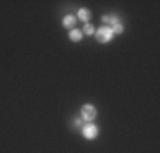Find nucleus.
<instances>
[{"instance_id":"obj_1","label":"nucleus","mask_w":160,"mask_h":153,"mask_svg":"<svg viewBox=\"0 0 160 153\" xmlns=\"http://www.w3.org/2000/svg\"><path fill=\"white\" fill-rule=\"evenodd\" d=\"M112 29L108 27V26H102V27H99L96 31V37L99 43H109V41L112 39Z\"/></svg>"},{"instance_id":"obj_3","label":"nucleus","mask_w":160,"mask_h":153,"mask_svg":"<svg viewBox=\"0 0 160 153\" xmlns=\"http://www.w3.org/2000/svg\"><path fill=\"white\" fill-rule=\"evenodd\" d=\"M97 135H99V129L94 124H87L85 128H83V136H85L87 140H94Z\"/></svg>"},{"instance_id":"obj_7","label":"nucleus","mask_w":160,"mask_h":153,"mask_svg":"<svg viewBox=\"0 0 160 153\" xmlns=\"http://www.w3.org/2000/svg\"><path fill=\"white\" fill-rule=\"evenodd\" d=\"M89 17H90V10H87V9H80L78 10V19H82V21H89Z\"/></svg>"},{"instance_id":"obj_9","label":"nucleus","mask_w":160,"mask_h":153,"mask_svg":"<svg viewBox=\"0 0 160 153\" xmlns=\"http://www.w3.org/2000/svg\"><path fill=\"white\" fill-rule=\"evenodd\" d=\"M112 32H116V34H121V32H123V31H124V26L123 24H121V22H119V24H116V26H112Z\"/></svg>"},{"instance_id":"obj_4","label":"nucleus","mask_w":160,"mask_h":153,"mask_svg":"<svg viewBox=\"0 0 160 153\" xmlns=\"http://www.w3.org/2000/svg\"><path fill=\"white\" fill-rule=\"evenodd\" d=\"M102 22H104V24H109V27H112V26L119 24V19H118L116 15H104V17H102Z\"/></svg>"},{"instance_id":"obj_6","label":"nucleus","mask_w":160,"mask_h":153,"mask_svg":"<svg viewBox=\"0 0 160 153\" xmlns=\"http://www.w3.org/2000/svg\"><path fill=\"white\" fill-rule=\"evenodd\" d=\"M70 39H72V41H80V39H82V31L72 29V31H70Z\"/></svg>"},{"instance_id":"obj_8","label":"nucleus","mask_w":160,"mask_h":153,"mask_svg":"<svg viewBox=\"0 0 160 153\" xmlns=\"http://www.w3.org/2000/svg\"><path fill=\"white\" fill-rule=\"evenodd\" d=\"M83 32H85L87 36H92V34L96 32V29H94L92 24H85V27H83Z\"/></svg>"},{"instance_id":"obj_5","label":"nucleus","mask_w":160,"mask_h":153,"mask_svg":"<svg viewBox=\"0 0 160 153\" xmlns=\"http://www.w3.org/2000/svg\"><path fill=\"white\" fill-rule=\"evenodd\" d=\"M75 21H77V19H75L73 15H70V14H68L67 17L63 19V26H65L67 29H73V26H75Z\"/></svg>"},{"instance_id":"obj_2","label":"nucleus","mask_w":160,"mask_h":153,"mask_svg":"<svg viewBox=\"0 0 160 153\" xmlns=\"http://www.w3.org/2000/svg\"><path fill=\"white\" fill-rule=\"evenodd\" d=\"M80 112H82V119H85V121H89V122H90V121H94V119H96V116H97L96 107H94V106H90V104L82 106Z\"/></svg>"}]
</instances>
